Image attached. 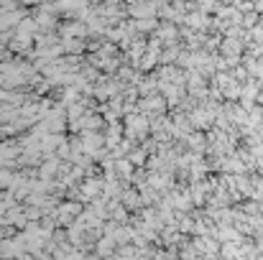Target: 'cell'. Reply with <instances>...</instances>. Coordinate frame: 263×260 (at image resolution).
Returning <instances> with one entry per match:
<instances>
[{
    "instance_id": "obj_1",
    "label": "cell",
    "mask_w": 263,
    "mask_h": 260,
    "mask_svg": "<svg viewBox=\"0 0 263 260\" xmlns=\"http://www.w3.org/2000/svg\"><path fill=\"white\" fill-rule=\"evenodd\" d=\"M125 133H128V138H141V135H146L148 133V117H143V115H130L128 120H125Z\"/></svg>"
},
{
    "instance_id": "obj_2",
    "label": "cell",
    "mask_w": 263,
    "mask_h": 260,
    "mask_svg": "<svg viewBox=\"0 0 263 260\" xmlns=\"http://www.w3.org/2000/svg\"><path fill=\"white\" fill-rule=\"evenodd\" d=\"M138 110H143V112H164V110H166V99H164V94L143 97V99L138 102Z\"/></svg>"
},
{
    "instance_id": "obj_3",
    "label": "cell",
    "mask_w": 263,
    "mask_h": 260,
    "mask_svg": "<svg viewBox=\"0 0 263 260\" xmlns=\"http://www.w3.org/2000/svg\"><path fill=\"white\" fill-rule=\"evenodd\" d=\"M238 255H240V243H225V245H220V253H217L220 260H235Z\"/></svg>"
},
{
    "instance_id": "obj_4",
    "label": "cell",
    "mask_w": 263,
    "mask_h": 260,
    "mask_svg": "<svg viewBox=\"0 0 263 260\" xmlns=\"http://www.w3.org/2000/svg\"><path fill=\"white\" fill-rule=\"evenodd\" d=\"M100 189H102V184H100V181H95V178H89V181L82 184V196H85V199H92V196H97V194H100Z\"/></svg>"
},
{
    "instance_id": "obj_5",
    "label": "cell",
    "mask_w": 263,
    "mask_h": 260,
    "mask_svg": "<svg viewBox=\"0 0 263 260\" xmlns=\"http://www.w3.org/2000/svg\"><path fill=\"white\" fill-rule=\"evenodd\" d=\"M112 245H115V243H112V240H110V237H105V240H100V243H97V258L102 260H107L110 258V255H112Z\"/></svg>"
},
{
    "instance_id": "obj_6",
    "label": "cell",
    "mask_w": 263,
    "mask_h": 260,
    "mask_svg": "<svg viewBox=\"0 0 263 260\" xmlns=\"http://www.w3.org/2000/svg\"><path fill=\"white\" fill-rule=\"evenodd\" d=\"M136 31H156L159 28V18H143V21H133Z\"/></svg>"
},
{
    "instance_id": "obj_7",
    "label": "cell",
    "mask_w": 263,
    "mask_h": 260,
    "mask_svg": "<svg viewBox=\"0 0 263 260\" xmlns=\"http://www.w3.org/2000/svg\"><path fill=\"white\" fill-rule=\"evenodd\" d=\"M123 204H125L128 209H138V207H141V196H138L133 189H128V191L123 194Z\"/></svg>"
},
{
    "instance_id": "obj_8",
    "label": "cell",
    "mask_w": 263,
    "mask_h": 260,
    "mask_svg": "<svg viewBox=\"0 0 263 260\" xmlns=\"http://www.w3.org/2000/svg\"><path fill=\"white\" fill-rule=\"evenodd\" d=\"M143 161H148V153L143 148H138V151L130 153V166H143Z\"/></svg>"
},
{
    "instance_id": "obj_9",
    "label": "cell",
    "mask_w": 263,
    "mask_h": 260,
    "mask_svg": "<svg viewBox=\"0 0 263 260\" xmlns=\"http://www.w3.org/2000/svg\"><path fill=\"white\" fill-rule=\"evenodd\" d=\"M115 169L123 173V176H130V173H133V166H130V161H125V158L115 161Z\"/></svg>"
},
{
    "instance_id": "obj_10",
    "label": "cell",
    "mask_w": 263,
    "mask_h": 260,
    "mask_svg": "<svg viewBox=\"0 0 263 260\" xmlns=\"http://www.w3.org/2000/svg\"><path fill=\"white\" fill-rule=\"evenodd\" d=\"M57 169H59V161L51 158V161H46V166L41 169V173H44V176H51V173H57Z\"/></svg>"
},
{
    "instance_id": "obj_11",
    "label": "cell",
    "mask_w": 263,
    "mask_h": 260,
    "mask_svg": "<svg viewBox=\"0 0 263 260\" xmlns=\"http://www.w3.org/2000/svg\"><path fill=\"white\" fill-rule=\"evenodd\" d=\"M82 260H100L97 255H87V258H82Z\"/></svg>"
},
{
    "instance_id": "obj_12",
    "label": "cell",
    "mask_w": 263,
    "mask_h": 260,
    "mask_svg": "<svg viewBox=\"0 0 263 260\" xmlns=\"http://www.w3.org/2000/svg\"><path fill=\"white\" fill-rule=\"evenodd\" d=\"M107 260H123V258H120V255H118V258H107Z\"/></svg>"
}]
</instances>
